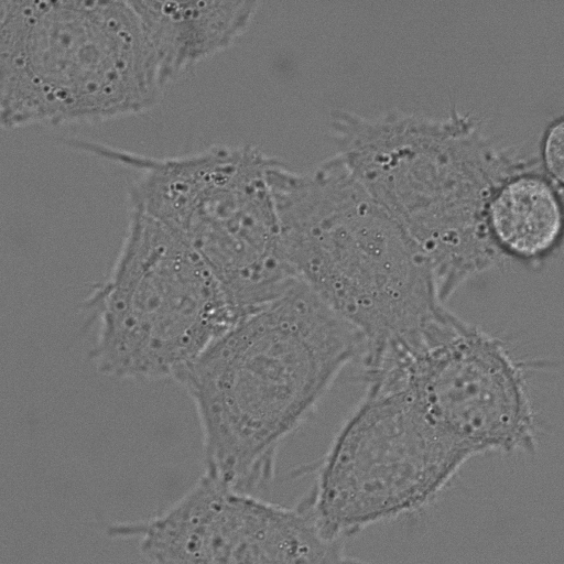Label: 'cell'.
I'll use <instances>...</instances> for the list:
<instances>
[{
    "mask_svg": "<svg viewBox=\"0 0 564 564\" xmlns=\"http://www.w3.org/2000/svg\"><path fill=\"white\" fill-rule=\"evenodd\" d=\"M364 350L361 334L300 281L240 317L175 379L198 416L205 474L259 495L282 443Z\"/></svg>",
    "mask_w": 564,
    "mask_h": 564,
    "instance_id": "cell-1",
    "label": "cell"
},
{
    "mask_svg": "<svg viewBox=\"0 0 564 564\" xmlns=\"http://www.w3.org/2000/svg\"><path fill=\"white\" fill-rule=\"evenodd\" d=\"M269 182L296 279L362 336L360 365L421 346L455 315L414 238L335 154L297 172L276 159Z\"/></svg>",
    "mask_w": 564,
    "mask_h": 564,
    "instance_id": "cell-2",
    "label": "cell"
},
{
    "mask_svg": "<svg viewBox=\"0 0 564 564\" xmlns=\"http://www.w3.org/2000/svg\"><path fill=\"white\" fill-rule=\"evenodd\" d=\"M329 137L354 177L421 246L444 301L507 262L487 232L486 205L503 180L542 169L540 156L496 144L456 109L441 118L334 109Z\"/></svg>",
    "mask_w": 564,
    "mask_h": 564,
    "instance_id": "cell-3",
    "label": "cell"
},
{
    "mask_svg": "<svg viewBox=\"0 0 564 564\" xmlns=\"http://www.w3.org/2000/svg\"><path fill=\"white\" fill-rule=\"evenodd\" d=\"M130 1H0L1 126L95 124L164 90Z\"/></svg>",
    "mask_w": 564,
    "mask_h": 564,
    "instance_id": "cell-4",
    "label": "cell"
},
{
    "mask_svg": "<svg viewBox=\"0 0 564 564\" xmlns=\"http://www.w3.org/2000/svg\"><path fill=\"white\" fill-rule=\"evenodd\" d=\"M84 150L135 172L129 209L156 219L187 243L240 317L299 282L282 250L268 177L275 158L251 145H213L169 158L90 140Z\"/></svg>",
    "mask_w": 564,
    "mask_h": 564,
    "instance_id": "cell-5",
    "label": "cell"
},
{
    "mask_svg": "<svg viewBox=\"0 0 564 564\" xmlns=\"http://www.w3.org/2000/svg\"><path fill=\"white\" fill-rule=\"evenodd\" d=\"M108 272L80 303L101 375L135 382L176 377L240 315L199 256L156 219L129 209Z\"/></svg>",
    "mask_w": 564,
    "mask_h": 564,
    "instance_id": "cell-6",
    "label": "cell"
},
{
    "mask_svg": "<svg viewBox=\"0 0 564 564\" xmlns=\"http://www.w3.org/2000/svg\"><path fill=\"white\" fill-rule=\"evenodd\" d=\"M474 458L401 380L366 384L310 490L325 532L345 541L430 506Z\"/></svg>",
    "mask_w": 564,
    "mask_h": 564,
    "instance_id": "cell-7",
    "label": "cell"
},
{
    "mask_svg": "<svg viewBox=\"0 0 564 564\" xmlns=\"http://www.w3.org/2000/svg\"><path fill=\"white\" fill-rule=\"evenodd\" d=\"M107 535L133 541L158 563L352 562L323 529L308 495L285 507L204 473L162 512L115 522Z\"/></svg>",
    "mask_w": 564,
    "mask_h": 564,
    "instance_id": "cell-8",
    "label": "cell"
},
{
    "mask_svg": "<svg viewBox=\"0 0 564 564\" xmlns=\"http://www.w3.org/2000/svg\"><path fill=\"white\" fill-rule=\"evenodd\" d=\"M528 366L502 339L463 318L388 365L476 456L536 451Z\"/></svg>",
    "mask_w": 564,
    "mask_h": 564,
    "instance_id": "cell-9",
    "label": "cell"
},
{
    "mask_svg": "<svg viewBox=\"0 0 564 564\" xmlns=\"http://www.w3.org/2000/svg\"><path fill=\"white\" fill-rule=\"evenodd\" d=\"M155 56L164 87L241 36L257 1H130Z\"/></svg>",
    "mask_w": 564,
    "mask_h": 564,
    "instance_id": "cell-10",
    "label": "cell"
},
{
    "mask_svg": "<svg viewBox=\"0 0 564 564\" xmlns=\"http://www.w3.org/2000/svg\"><path fill=\"white\" fill-rule=\"evenodd\" d=\"M563 187L543 170L522 171L490 194L485 223L489 238L507 261L536 265L561 247Z\"/></svg>",
    "mask_w": 564,
    "mask_h": 564,
    "instance_id": "cell-11",
    "label": "cell"
},
{
    "mask_svg": "<svg viewBox=\"0 0 564 564\" xmlns=\"http://www.w3.org/2000/svg\"><path fill=\"white\" fill-rule=\"evenodd\" d=\"M545 175L563 187V119H554L544 133L540 155Z\"/></svg>",
    "mask_w": 564,
    "mask_h": 564,
    "instance_id": "cell-12",
    "label": "cell"
}]
</instances>
